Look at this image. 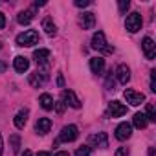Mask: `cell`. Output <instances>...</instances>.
<instances>
[{"label":"cell","mask_w":156,"mask_h":156,"mask_svg":"<svg viewBox=\"0 0 156 156\" xmlns=\"http://www.w3.org/2000/svg\"><path fill=\"white\" fill-rule=\"evenodd\" d=\"M92 48L94 50H99V51H105V53H112L114 51V48L108 46L107 37H105L103 31H96L94 33V37H92Z\"/></svg>","instance_id":"cell-1"},{"label":"cell","mask_w":156,"mask_h":156,"mask_svg":"<svg viewBox=\"0 0 156 156\" xmlns=\"http://www.w3.org/2000/svg\"><path fill=\"white\" fill-rule=\"evenodd\" d=\"M37 42H39V33L35 30H28V31H24V33H20L17 37V44L19 46H33Z\"/></svg>","instance_id":"cell-2"},{"label":"cell","mask_w":156,"mask_h":156,"mask_svg":"<svg viewBox=\"0 0 156 156\" xmlns=\"http://www.w3.org/2000/svg\"><path fill=\"white\" fill-rule=\"evenodd\" d=\"M141 24H143V20H141V15H140V13H130V15H127V20H125L127 31L136 33L138 30H141Z\"/></svg>","instance_id":"cell-3"},{"label":"cell","mask_w":156,"mask_h":156,"mask_svg":"<svg viewBox=\"0 0 156 156\" xmlns=\"http://www.w3.org/2000/svg\"><path fill=\"white\" fill-rule=\"evenodd\" d=\"M123 96H125L127 103H130L132 107H138V105H141V103L145 101V96H143L141 92H136V90H132V88H127V90L123 92Z\"/></svg>","instance_id":"cell-4"},{"label":"cell","mask_w":156,"mask_h":156,"mask_svg":"<svg viewBox=\"0 0 156 156\" xmlns=\"http://www.w3.org/2000/svg\"><path fill=\"white\" fill-rule=\"evenodd\" d=\"M107 114L110 118H121V116L127 114V107L123 103H119V101H110L108 108H107Z\"/></svg>","instance_id":"cell-5"},{"label":"cell","mask_w":156,"mask_h":156,"mask_svg":"<svg viewBox=\"0 0 156 156\" xmlns=\"http://www.w3.org/2000/svg\"><path fill=\"white\" fill-rule=\"evenodd\" d=\"M77 136H79L77 127L75 125H66V127H62V130L59 134V141H73Z\"/></svg>","instance_id":"cell-6"},{"label":"cell","mask_w":156,"mask_h":156,"mask_svg":"<svg viewBox=\"0 0 156 156\" xmlns=\"http://www.w3.org/2000/svg\"><path fill=\"white\" fill-rule=\"evenodd\" d=\"M130 136H132V125H130V123L123 121V123H119V125L116 127V138H118L119 141H125V140H129Z\"/></svg>","instance_id":"cell-7"},{"label":"cell","mask_w":156,"mask_h":156,"mask_svg":"<svg viewBox=\"0 0 156 156\" xmlns=\"http://www.w3.org/2000/svg\"><path fill=\"white\" fill-rule=\"evenodd\" d=\"M62 103L70 105L72 108H81V101H79V98L75 96L73 90H64L62 92Z\"/></svg>","instance_id":"cell-8"},{"label":"cell","mask_w":156,"mask_h":156,"mask_svg":"<svg viewBox=\"0 0 156 156\" xmlns=\"http://www.w3.org/2000/svg\"><path fill=\"white\" fill-rule=\"evenodd\" d=\"M141 48H143V53H145V57H147L149 61H152V59L156 57V44H154V41H152L151 37H145V39H143Z\"/></svg>","instance_id":"cell-9"},{"label":"cell","mask_w":156,"mask_h":156,"mask_svg":"<svg viewBox=\"0 0 156 156\" xmlns=\"http://www.w3.org/2000/svg\"><path fill=\"white\" fill-rule=\"evenodd\" d=\"M90 145L92 147H99V149H107L108 147V136L105 132H98L94 136H90Z\"/></svg>","instance_id":"cell-10"},{"label":"cell","mask_w":156,"mask_h":156,"mask_svg":"<svg viewBox=\"0 0 156 156\" xmlns=\"http://www.w3.org/2000/svg\"><path fill=\"white\" fill-rule=\"evenodd\" d=\"M116 77H118V81L121 85H127L130 81V70H129V66L127 64H119L116 68Z\"/></svg>","instance_id":"cell-11"},{"label":"cell","mask_w":156,"mask_h":156,"mask_svg":"<svg viewBox=\"0 0 156 156\" xmlns=\"http://www.w3.org/2000/svg\"><path fill=\"white\" fill-rule=\"evenodd\" d=\"M28 116H30V110L28 108H20L15 116V127L17 129H24L26 123H28Z\"/></svg>","instance_id":"cell-12"},{"label":"cell","mask_w":156,"mask_h":156,"mask_svg":"<svg viewBox=\"0 0 156 156\" xmlns=\"http://www.w3.org/2000/svg\"><path fill=\"white\" fill-rule=\"evenodd\" d=\"M79 24H81V28L83 30H90V28H94V24H96V17H94V13H83L81 15V19H79Z\"/></svg>","instance_id":"cell-13"},{"label":"cell","mask_w":156,"mask_h":156,"mask_svg":"<svg viewBox=\"0 0 156 156\" xmlns=\"http://www.w3.org/2000/svg\"><path fill=\"white\" fill-rule=\"evenodd\" d=\"M33 59H35L37 64H46L48 59H50V50H46V48L35 50V51H33Z\"/></svg>","instance_id":"cell-14"},{"label":"cell","mask_w":156,"mask_h":156,"mask_svg":"<svg viewBox=\"0 0 156 156\" xmlns=\"http://www.w3.org/2000/svg\"><path fill=\"white\" fill-rule=\"evenodd\" d=\"M13 66H15V70H17L19 73H24V72H28V68H30V61H28L26 57L19 55V57H15Z\"/></svg>","instance_id":"cell-15"},{"label":"cell","mask_w":156,"mask_h":156,"mask_svg":"<svg viewBox=\"0 0 156 156\" xmlns=\"http://www.w3.org/2000/svg\"><path fill=\"white\" fill-rule=\"evenodd\" d=\"M42 30L46 31L48 37H55V35H57V26L53 24V20H51L50 17L42 19Z\"/></svg>","instance_id":"cell-16"},{"label":"cell","mask_w":156,"mask_h":156,"mask_svg":"<svg viewBox=\"0 0 156 156\" xmlns=\"http://www.w3.org/2000/svg\"><path fill=\"white\" fill-rule=\"evenodd\" d=\"M50 129H51V121L48 118H41L37 121V125H35L37 134H46V132H50Z\"/></svg>","instance_id":"cell-17"},{"label":"cell","mask_w":156,"mask_h":156,"mask_svg":"<svg viewBox=\"0 0 156 156\" xmlns=\"http://www.w3.org/2000/svg\"><path fill=\"white\" fill-rule=\"evenodd\" d=\"M46 83V73H31L30 75V85L33 87V88H39V87H42Z\"/></svg>","instance_id":"cell-18"},{"label":"cell","mask_w":156,"mask_h":156,"mask_svg":"<svg viewBox=\"0 0 156 156\" xmlns=\"http://www.w3.org/2000/svg\"><path fill=\"white\" fill-rule=\"evenodd\" d=\"M103 68H105V59H103V57H94V59H90V70H92V73H101Z\"/></svg>","instance_id":"cell-19"},{"label":"cell","mask_w":156,"mask_h":156,"mask_svg":"<svg viewBox=\"0 0 156 156\" xmlns=\"http://www.w3.org/2000/svg\"><path fill=\"white\" fill-rule=\"evenodd\" d=\"M33 17H35V11L33 9H26V11H20L19 13L17 20H19V24H30L33 20Z\"/></svg>","instance_id":"cell-20"},{"label":"cell","mask_w":156,"mask_h":156,"mask_svg":"<svg viewBox=\"0 0 156 156\" xmlns=\"http://www.w3.org/2000/svg\"><path fill=\"white\" fill-rule=\"evenodd\" d=\"M39 103H41V107H42L44 110H51V108H53V98H51L50 94H42V96L39 98Z\"/></svg>","instance_id":"cell-21"},{"label":"cell","mask_w":156,"mask_h":156,"mask_svg":"<svg viewBox=\"0 0 156 156\" xmlns=\"http://www.w3.org/2000/svg\"><path fill=\"white\" fill-rule=\"evenodd\" d=\"M132 123H134L136 129H145V127H147V118H145V114L136 112L134 118H132Z\"/></svg>","instance_id":"cell-22"},{"label":"cell","mask_w":156,"mask_h":156,"mask_svg":"<svg viewBox=\"0 0 156 156\" xmlns=\"http://www.w3.org/2000/svg\"><path fill=\"white\" fill-rule=\"evenodd\" d=\"M145 118H147V121H156V110H154V105H152V103L147 105V114H145Z\"/></svg>","instance_id":"cell-23"},{"label":"cell","mask_w":156,"mask_h":156,"mask_svg":"<svg viewBox=\"0 0 156 156\" xmlns=\"http://www.w3.org/2000/svg\"><path fill=\"white\" fill-rule=\"evenodd\" d=\"M9 143H11L13 152H19V149H20V138H19V134H13V136L9 138Z\"/></svg>","instance_id":"cell-24"},{"label":"cell","mask_w":156,"mask_h":156,"mask_svg":"<svg viewBox=\"0 0 156 156\" xmlns=\"http://www.w3.org/2000/svg\"><path fill=\"white\" fill-rule=\"evenodd\" d=\"M75 156H90V147L88 145H81L75 151Z\"/></svg>","instance_id":"cell-25"},{"label":"cell","mask_w":156,"mask_h":156,"mask_svg":"<svg viewBox=\"0 0 156 156\" xmlns=\"http://www.w3.org/2000/svg\"><path fill=\"white\" fill-rule=\"evenodd\" d=\"M129 6H130L129 0H119V13H125L129 9Z\"/></svg>","instance_id":"cell-26"},{"label":"cell","mask_w":156,"mask_h":156,"mask_svg":"<svg viewBox=\"0 0 156 156\" xmlns=\"http://www.w3.org/2000/svg\"><path fill=\"white\" fill-rule=\"evenodd\" d=\"M151 90L156 92V70L151 72Z\"/></svg>","instance_id":"cell-27"},{"label":"cell","mask_w":156,"mask_h":156,"mask_svg":"<svg viewBox=\"0 0 156 156\" xmlns=\"http://www.w3.org/2000/svg\"><path fill=\"white\" fill-rule=\"evenodd\" d=\"M53 107H55V112H57V114H62V112H64V103H62V101L53 103Z\"/></svg>","instance_id":"cell-28"},{"label":"cell","mask_w":156,"mask_h":156,"mask_svg":"<svg viewBox=\"0 0 156 156\" xmlns=\"http://www.w3.org/2000/svg\"><path fill=\"white\" fill-rule=\"evenodd\" d=\"M75 6L77 8H87V6H90V0H75Z\"/></svg>","instance_id":"cell-29"},{"label":"cell","mask_w":156,"mask_h":156,"mask_svg":"<svg viewBox=\"0 0 156 156\" xmlns=\"http://www.w3.org/2000/svg\"><path fill=\"white\" fill-rule=\"evenodd\" d=\"M116 156H129V149L127 147H119L116 151Z\"/></svg>","instance_id":"cell-30"},{"label":"cell","mask_w":156,"mask_h":156,"mask_svg":"<svg viewBox=\"0 0 156 156\" xmlns=\"http://www.w3.org/2000/svg\"><path fill=\"white\" fill-rule=\"evenodd\" d=\"M6 28V15L0 11V30H4Z\"/></svg>","instance_id":"cell-31"},{"label":"cell","mask_w":156,"mask_h":156,"mask_svg":"<svg viewBox=\"0 0 156 156\" xmlns=\"http://www.w3.org/2000/svg\"><path fill=\"white\" fill-rule=\"evenodd\" d=\"M6 68H8V64H6L4 61H0V73H2V72H4Z\"/></svg>","instance_id":"cell-32"},{"label":"cell","mask_w":156,"mask_h":156,"mask_svg":"<svg viewBox=\"0 0 156 156\" xmlns=\"http://www.w3.org/2000/svg\"><path fill=\"white\" fill-rule=\"evenodd\" d=\"M4 152V141H2V134H0V156Z\"/></svg>","instance_id":"cell-33"},{"label":"cell","mask_w":156,"mask_h":156,"mask_svg":"<svg viewBox=\"0 0 156 156\" xmlns=\"http://www.w3.org/2000/svg\"><path fill=\"white\" fill-rule=\"evenodd\" d=\"M57 85H59V87H62V85H64V79H62V75H59V77H57Z\"/></svg>","instance_id":"cell-34"},{"label":"cell","mask_w":156,"mask_h":156,"mask_svg":"<svg viewBox=\"0 0 156 156\" xmlns=\"http://www.w3.org/2000/svg\"><path fill=\"white\" fill-rule=\"evenodd\" d=\"M55 156H70V154H68V152H66V151H59V152H57V154H55Z\"/></svg>","instance_id":"cell-35"},{"label":"cell","mask_w":156,"mask_h":156,"mask_svg":"<svg viewBox=\"0 0 156 156\" xmlns=\"http://www.w3.org/2000/svg\"><path fill=\"white\" fill-rule=\"evenodd\" d=\"M22 156H33V154H31V151H28V149H26V151H24V154H22Z\"/></svg>","instance_id":"cell-36"},{"label":"cell","mask_w":156,"mask_h":156,"mask_svg":"<svg viewBox=\"0 0 156 156\" xmlns=\"http://www.w3.org/2000/svg\"><path fill=\"white\" fill-rule=\"evenodd\" d=\"M37 156H51V154H50V152H39Z\"/></svg>","instance_id":"cell-37"},{"label":"cell","mask_w":156,"mask_h":156,"mask_svg":"<svg viewBox=\"0 0 156 156\" xmlns=\"http://www.w3.org/2000/svg\"><path fill=\"white\" fill-rule=\"evenodd\" d=\"M0 48H2V44H0Z\"/></svg>","instance_id":"cell-38"}]
</instances>
